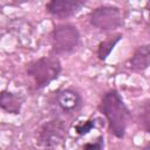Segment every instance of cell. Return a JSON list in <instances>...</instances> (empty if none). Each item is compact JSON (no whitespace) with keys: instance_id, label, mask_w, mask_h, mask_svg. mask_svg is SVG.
<instances>
[{"instance_id":"6da1fadb","label":"cell","mask_w":150,"mask_h":150,"mask_svg":"<svg viewBox=\"0 0 150 150\" xmlns=\"http://www.w3.org/2000/svg\"><path fill=\"white\" fill-rule=\"evenodd\" d=\"M98 110L108 122L109 132L117 138H123L127 132V127L131 121V112L121 94L116 89H110L104 93L101 97Z\"/></svg>"},{"instance_id":"7a4b0ae2","label":"cell","mask_w":150,"mask_h":150,"mask_svg":"<svg viewBox=\"0 0 150 150\" xmlns=\"http://www.w3.org/2000/svg\"><path fill=\"white\" fill-rule=\"evenodd\" d=\"M62 71V64L57 55L42 56L26 66V74L33 80L36 89H42L57 80Z\"/></svg>"},{"instance_id":"3957f363","label":"cell","mask_w":150,"mask_h":150,"mask_svg":"<svg viewBox=\"0 0 150 150\" xmlns=\"http://www.w3.org/2000/svg\"><path fill=\"white\" fill-rule=\"evenodd\" d=\"M80 43L81 34L73 23H59L50 32L52 53L55 55L70 54L79 48Z\"/></svg>"},{"instance_id":"277c9868","label":"cell","mask_w":150,"mask_h":150,"mask_svg":"<svg viewBox=\"0 0 150 150\" xmlns=\"http://www.w3.org/2000/svg\"><path fill=\"white\" fill-rule=\"evenodd\" d=\"M69 125L61 116H55L48 122H45L38 131V144L45 148L62 146L68 137Z\"/></svg>"},{"instance_id":"5b68a950","label":"cell","mask_w":150,"mask_h":150,"mask_svg":"<svg viewBox=\"0 0 150 150\" xmlns=\"http://www.w3.org/2000/svg\"><path fill=\"white\" fill-rule=\"evenodd\" d=\"M123 13L121 8L111 5H102L89 13L90 25L101 32H114L123 25Z\"/></svg>"},{"instance_id":"8992f818","label":"cell","mask_w":150,"mask_h":150,"mask_svg":"<svg viewBox=\"0 0 150 150\" xmlns=\"http://www.w3.org/2000/svg\"><path fill=\"white\" fill-rule=\"evenodd\" d=\"M50 105L53 111L57 112L56 116L73 117L81 111L83 98L77 90L73 88H63L54 93L50 100Z\"/></svg>"},{"instance_id":"52a82bcc","label":"cell","mask_w":150,"mask_h":150,"mask_svg":"<svg viewBox=\"0 0 150 150\" xmlns=\"http://www.w3.org/2000/svg\"><path fill=\"white\" fill-rule=\"evenodd\" d=\"M86 5V0H49L47 12L57 19H68L79 13Z\"/></svg>"},{"instance_id":"ba28073f","label":"cell","mask_w":150,"mask_h":150,"mask_svg":"<svg viewBox=\"0 0 150 150\" xmlns=\"http://www.w3.org/2000/svg\"><path fill=\"white\" fill-rule=\"evenodd\" d=\"M150 67V45H141L136 47L134 54L128 60V68L132 71H144Z\"/></svg>"},{"instance_id":"9c48e42d","label":"cell","mask_w":150,"mask_h":150,"mask_svg":"<svg viewBox=\"0 0 150 150\" xmlns=\"http://www.w3.org/2000/svg\"><path fill=\"white\" fill-rule=\"evenodd\" d=\"M23 105V97L20 94L2 90L0 94V107L4 111L13 115H18L21 112Z\"/></svg>"},{"instance_id":"30bf717a","label":"cell","mask_w":150,"mask_h":150,"mask_svg":"<svg viewBox=\"0 0 150 150\" xmlns=\"http://www.w3.org/2000/svg\"><path fill=\"white\" fill-rule=\"evenodd\" d=\"M121 39H122V34L121 33H117V34L110 35L105 40L101 41L98 43L97 50H96V54H97L98 60L100 61H105L108 59V56L110 55V53L112 52V49L115 48V46L118 43V41Z\"/></svg>"},{"instance_id":"8fae6325","label":"cell","mask_w":150,"mask_h":150,"mask_svg":"<svg viewBox=\"0 0 150 150\" xmlns=\"http://www.w3.org/2000/svg\"><path fill=\"white\" fill-rule=\"evenodd\" d=\"M139 122L142 129L146 134H150V98L145 100L142 104L139 112Z\"/></svg>"},{"instance_id":"7c38bea8","label":"cell","mask_w":150,"mask_h":150,"mask_svg":"<svg viewBox=\"0 0 150 150\" xmlns=\"http://www.w3.org/2000/svg\"><path fill=\"white\" fill-rule=\"evenodd\" d=\"M96 125V120L95 118H89L84 122H81L79 124L75 125V132L79 136H84L88 132H90Z\"/></svg>"},{"instance_id":"4fadbf2b","label":"cell","mask_w":150,"mask_h":150,"mask_svg":"<svg viewBox=\"0 0 150 150\" xmlns=\"http://www.w3.org/2000/svg\"><path fill=\"white\" fill-rule=\"evenodd\" d=\"M103 146H104L103 136H98L94 142H88V143L83 144V149H94V150H98V149H102Z\"/></svg>"},{"instance_id":"5bb4252c","label":"cell","mask_w":150,"mask_h":150,"mask_svg":"<svg viewBox=\"0 0 150 150\" xmlns=\"http://www.w3.org/2000/svg\"><path fill=\"white\" fill-rule=\"evenodd\" d=\"M144 148H145V149H148V148H150V143H149V144H146V145H145Z\"/></svg>"}]
</instances>
